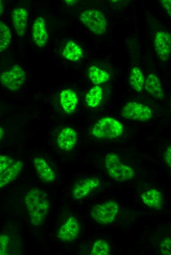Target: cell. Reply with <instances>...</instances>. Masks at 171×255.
<instances>
[{
    "instance_id": "obj_1",
    "label": "cell",
    "mask_w": 171,
    "mask_h": 255,
    "mask_svg": "<svg viewBox=\"0 0 171 255\" xmlns=\"http://www.w3.org/2000/svg\"><path fill=\"white\" fill-rule=\"evenodd\" d=\"M25 203L32 225L41 226L50 206L47 194L37 188H32L27 192Z\"/></svg>"
},
{
    "instance_id": "obj_2",
    "label": "cell",
    "mask_w": 171,
    "mask_h": 255,
    "mask_svg": "<svg viewBox=\"0 0 171 255\" xmlns=\"http://www.w3.org/2000/svg\"><path fill=\"white\" fill-rule=\"evenodd\" d=\"M105 165L109 177L118 181H126L135 176L134 170L123 163L118 155L109 153L105 156Z\"/></svg>"
},
{
    "instance_id": "obj_3",
    "label": "cell",
    "mask_w": 171,
    "mask_h": 255,
    "mask_svg": "<svg viewBox=\"0 0 171 255\" xmlns=\"http://www.w3.org/2000/svg\"><path fill=\"white\" fill-rule=\"evenodd\" d=\"M123 131V126L116 119L105 117L99 119L91 130L92 134L101 139H114L120 136Z\"/></svg>"
},
{
    "instance_id": "obj_4",
    "label": "cell",
    "mask_w": 171,
    "mask_h": 255,
    "mask_svg": "<svg viewBox=\"0 0 171 255\" xmlns=\"http://www.w3.org/2000/svg\"><path fill=\"white\" fill-rule=\"evenodd\" d=\"M118 204L114 201H108L94 206L90 214L93 220L101 225H108L113 223L119 212Z\"/></svg>"
},
{
    "instance_id": "obj_5",
    "label": "cell",
    "mask_w": 171,
    "mask_h": 255,
    "mask_svg": "<svg viewBox=\"0 0 171 255\" xmlns=\"http://www.w3.org/2000/svg\"><path fill=\"white\" fill-rule=\"evenodd\" d=\"M81 22L91 31L96 34L104 33L107 23L102 12L93 9L84 10L80 15Z\"/></svg>"
},
{
    "instance_id": "obj_6",
    "label": "cell",
    "mask_w": 171,
    "mask_h": 255,
    "mask_svg": "<svg viewBox=\"0 0 171 255\" xmlns=\"http://www.w3.org/2000/svg\"><path fill=\"white\" fill-rule=\"evenodd\" d=\"M27 79L25 71L18 65H14L11 69L3 72L0 76L1 84L11 90H19Z\"/></svg>"
},
{
    "instance_id": "obj_7",
    "label": "cell",
    "mask_w": 171,
    "mask_h": 255,
    "mask_svg": "<svg viewBox=\"0 0 171 255\" xmlns=\"http://www.w3.org/2000/svg\"><path fill=\"white\" fill-rule=\"evenodd\" d=\"M120 115L125 119L138 121H146L153 116L151 109L146 105L130 101L122 108Z\"/></svg>"
},
{
    "instance_id": "obj_8",
    "label": "cell",
    "mask_w": 171,
    "mask_h": 255,
    "mask_svg": "<svg viewBox=\"0 0 171 255\" xmlns=\"http://www.w3.org/2000/svg\"><path fill=\"white\" fill-rule=\"evenodd\" d=\"M80 230V226L78 220L70 217L59 227L57 237L62 241L70 242L78 236Z\"/></svg>"
},
{
    "instance_id": "obj_9",
    "label": "cell",
    "mask_w": 171,
    "mask_h": 255,
    "mask_svg": "<svg viewBox=\"0 0 171 255\" xmlns=\"http://www.w3.org/2000/svg\"><path fill=\"white\" fill-rule=\"evenodd\" d=\"M154 48L159 57L163 61H167L171 54V36L170 34L163 31L157 32L154 38Z\"/></svg>"
},
{
    "instance_id": "obj_10",
    "label": "cell",
    "mask_w": 171,
    "mask_h": 255,
    "mask_svg": "<svg viewBox=\"0 0 171 255\" xmlns=\"http://www.w3.org/2000/svg\"><path fill=\"white\" fill-rule=\"evenodd\" d=\"M100 180L95 178H88L78 180L72 190L73 197L76 199L84 198L98 188Z\"/></svg>"
},
{
    "instance_id": "obj_11",
    "label": "cell",
    "mask_w": 171,
    "mask_h": 255,
    "mask_svg": "<svg viewBox=\"0 0 171 255\" xmlns=\"http://www.w3.org/2000/svg\"><path fill=\"white\" fill-rule=\"evenodd\" d=\"M77 133L72 128L65 127L59 132L57 138V145L64 151H70L75 146L77 140Z\"/></svg>"
},
{
    "instance_id": "obj_12",
    "label": "cell",
    "mask_w": 171,
    "mask_h": 255,
    "mask_svg": "<svg viewBox=\"0 0 171 255\" xmlns=\"http://www.w3.org/2000/svg\"><path fill=\"white\" fill-rule=\"evenodd\" d=\"M32 38L33 42L40 48H43L47 44L48 35L45 21L43 18H37L33 23Z\"/></svg>"
},
{
    "instance_id": "obj_13",
    "label": "cell",
    "mask_w": 171,
    "mask_h": 255,
    "mask_svg": "<svg viewBox=\"0 0 171 255\" xmlns=\"http://www.w3.org/2000/svg\"><path fill=\"white\" fill-rule=\"evenodd\" d=\"M12 24L16 33L19 36H22L25 33L28 13L27 10L22 7L15 8L11 13Z\"/></svg>"
},
{
    "instance_id": "obj_14",
    "label": "cell",
    "mask_w": 171,
    "mask_h": 255,
    "mask_svg": "<svg viewBox=\"0 0 171 255\" xmlns=\"http://www.w3.org/2000/svg\"><path fill=\"white\" fill-rule=\"evenodd\" d=\"M59 102L64 111L67 114H71L76 108L78 99L74 91L65 89L60 93Z\"/></svg>"
},
{
    "instance_id": "obj_15",
    "label": "cell",
    "mask_w": 171,
    "mask_h": 255,
    "mask_svg": "<svg viewBox=\"0 0 171 255\" xmlns=\"http://www.w3.org/2000/svg\"><path fill=\"white\" fill-rule=\"evenodd\" d=\"M33 164L40 178L46 182H52L56 179V174L46 161L38 157L33 161Z\"/></svg>"
},
{
    "instance_id": "obj_16",
    "label": "cell",
    "mask_w": 171,
    "mask_h": 255,
    "mask_svg": "<svg viewBox=\"0 0 171 255\" xmlns=\"http://www.w3.org/2000/svg\"><path fill=\"white\" fill-rule=\"evenodd\" d=\"M142 203L148 207L156 209L162 208L163 199L160 192L156 189H150L141 195Z\"/></svg>"
},
{
    "instance_id": "obj_17",
    "label": "cell",
    "mask_w": 171,
    "mask_h": 255,
    "mask_svg": "<svg viewBox=\"0 0 171 255\" xmlns=\"http://www.w3.org/2000/svg\"><path fill=\"white\" fill-rule=\"evenodd\" d=\"M145 89L152 97L156 99H162L164 93L161 81L154 74L149 75L144 83Z\"/></svg>"
},
{
    "instance_id": "obj_18",
    "label": "cell",
    "mask_w": 171,
    "mask_h": 255,
    "mask_svg": "<svg viewBox=\"0 0 171 255\" xmlns=\"http://www.w3.org/2000/svg\"><path fill=\"white\" fill-rule=\"evenodd\" d=\"M23 166V162L17 161L12 164L0 174V188L13 181L19 174Z\"/></svg>"
},
{
    "instance_id": "obj_19",
    "label": "cell",
    "mask_w": 171,
    "mask_h": 255,
    "mask_svg": "<svg viewBox=\"0 0 171 255\" xmlns=\"http://www.w3.org/2000/svg\"><path fill=\"white\" fill-rule=\"evenodd\" d=\"M82 54L81 46L73 40H70L66 44L62 51V54L65 58L73 61L79 60Z\"/></svg>"
},
{
    "instance_id": "obj_20",
    "label": "cell",
    "mask_w": 171,
    "mask_h": 255,
    "mask_svg": "<svg viewBox=\"0 0 171 255\" xmlns=\"http://www.w3.org/2000/svg\"><path fill=\"white\" fill-rule=\"evenodd\" d=\"M129 81L134 89L138 92L141 91L145 83L144 76L142 71L136 67L132 68Z\"/></svg>"
},
{
    "instance_id": "obj_21",
    "label": "cell",
    "mask_w": 171,
    "mask_h": 255,
    "mask_svg": "<svg viewBox=\"0 0 171 255\" xmlns=\"http://www.w3.org/2000/svg\"><path fill=\"white\" fill-rule=\"evenodd\" d=\"M87 75L89 80L94 84L104 83L110 78V75L107 72L95 66L89 68Z\"/></svg>"
},
{
    "instance_id": "obj_22",
    "label": "cell",
    "mask_w": 171,
    "mask_h": 255,
    "mask_svg": "<svg viewBox=\"0 0 171 255\" xmlns=\"http://www.w3.org/2000/svg\"><path fill=\"white\" fill-rule=\"evenodd\" d=\"M103 96L102 88L99 85L93 86L87 92L85 101L90 107H95L101 102Z\"/></svg>"
},
{
    "instance_id": "obj_23",
    "label": "cell",
    "mask_w": 171,
    "mask_h": 255,
    "mask_svg": "<svg viewBox=\"0 0 171 255\" xmlns=\"http://www.w3.org/2000/svg\"><path fill=\"white\" fill-rule=\"evenodd\" d=\"M11 41V34L9 27L0 21V52L6 49Z\"/></svg>"
},
{
    "instance_id": "obj_24",
    "label": "cell",
    "mask_w": 171,
    "mask_h": 255,
    "mask_svg": "<svg viewBox=\"0 0 171 255\" xmlns=\"http://www.w3.org/2000/svg\"><path fill=\"white\" fill-rule=\"evenodd\" d=\"M111 248L109 244L105 240L98 239L95 241L91 249V255H109Z\"/></svg>"
},
{
    "instance_id": "obj_25",
    "label": "cell",
    "mask_w": 171,
    "mask_h": 255,
    "mask_svg": "<svg viewBox=\"0 0 171 255\" xmlns=\"http://www.w3.org/2000/svg\"><path fill=\"white\" fill-rule=\"evenodd\" d=\"M9 241V237L7 234H0V255L6 254Z\"/></svg>"
},
{
    "instance_id": "obj_26",
    "label": "cell",
    "mask_w": 171,
    "mask_h": 255,
    "mask_svg": "<svg viewBox=\"0 0 171 255\" xmlns=\"http://www.w3.org/2000/svg\"><path fill=\"white\" fill-rule=\"evenodd\" d=\"M171 238L167 237L160 244V250L162 254L170 255L171 254Z\"/></svg>"
},
{
    "instance_id": "obj_27",
    "label": "cell",
    "mask_w": 171,
    "mask_h": 255,
    "mask_svg": "<svg viewBox=\"0 0 171 255\" xmlns=\"http://www.w3.org/2000/svg\"><path fill=\"white\" fill-rule=\"evenodd\" d=\"M13 160L5 155H0V174L12 164Z\"/></svg>"
},
{
    "instance_id": "obj_28",
    "label": "cell",
    "mask_w": 171,
    "mask_h": 255,
    "mask_svg": "<svg viewBox=\"0 0 171 255\" xmlns=\"http://www.w3.org/2000/svg\"><path fill=\"white\" fill-rule=\"evenodd\" d=\"M165 160L166 164L169 167L171 166V148L168 146L165 151Z\"/></svg>"
},
{
    "instance_id": "obj_29",
    "label": "cell",
    "mask_w": 171,
    "mask_h": 255,
    "mask_svg": "<svg viewBox=\"0 0 171 255\" xmlns=\"http://www.w3.org/2000/svg\"><path fill=\"white\" fill-rule=\"evenodd\" d=\"M162 3L171 16V0H164Z\"/></svg>"
},
{
    "instance_id": "obj_30",
    "label": "cell",
    "mask_w": 171,
    "mask_h": 255,
    "mask_svg": "<svg viewBox=\"0 0 171 255\" xmlns=\"http://www.w3.org/2000/svg\"><path fill=\"white\" fill-rule=\"evenodd\" d=\"M3 5L1 0H0V15L3 13Z\"/></svg>"
},
{
    "instance_id": "obj_31",
    "label": "cell",
    "mask_w": 171,
    "mask_h": 255,
    "mask_svg": "<svg viewBox=\"0 0 171 255\" xmlns=\"http://www.w3.org/2000/svg\"><path fill=\"white\" fill-rule=\"evenodd\" d=\"M3 130L1 127H0V141L2 139L3 135Z\"/></svg>"
},
{
    "instance_id": "obj_32",
    "label": "cell",
    "mask_w": 171,
    "mask_h": 255,
    "mask_svg": "<svg viewBox=\"0 0 171 255\" xmlns=\"http://www.w3.org/2000/svg\"><path fill=\"white\" fill-rule=\"evenodd\" d=\"M65 1H66V3L68 4H70L71 3H73L74 2H75L76 1H73V0H65Z\"/></svg>"
}]
</instances>
